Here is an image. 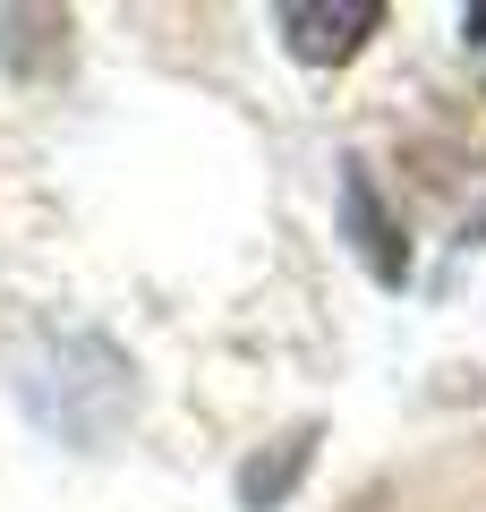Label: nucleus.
Instances as JSON below:
<instances>
[{"label": "nucleus", "instance_id": "f257e3e1", "mask_svg": "<svg viewBox=\"0 0 486 512\" xmlns=\"http://www.w3.org/2000/svg\"><path fill=\"white\" fill-rule=\"evenodd\" d=\"M342 512H486V427L410 453L401 470L367 478Z\"/></svg>", "mask_w": 486, "mask_h": 512}, {"label": "nucleus", "instance_id": "f03ea898", "mask_svg": "<svg viewBox=\"0 0 486 512\" xmlns=\"http://www.w3.org/2000/svg\"><path fill=\"white\" fill-rule=\"evenodd\" d=\"M282 35H290V60H307V69H342L367 35H384V0H290Z\"/></svg>", "mask_w": 486, "mask_h": 512}, {"label": "nucleus", "instance_id": "7ed1b4c3", "mask_svg": "<svg viewBox=\"0 0 486 512\" xmlns=\"http://www.w3.org/2000/svg\"><path fill=\"white\" fill-rule=\"evenodd\" d=\"M342 231H350V248H359V265H367L376 282H401V274H410V248H401V231H393V214H384L367 163H342Z\"/></svg>", "mask_w": 486, "mask_h": 512}, {"label": "nucleus", "instance_id": "20e7f679", "mask_svg": "<svg viewBox=\"0 0 486 512\" xmlns=\"http://www.w3.org/2000/svg\"><path fill=\"white\" fill-rule=\"evenodd\" d=\"M0 69L35 86V77L69 69V18L60 9H0Z\"/></svg>", "mask_w": 486, "mask_h": 512}, {"label": "nucleus", "instance_id": "39448f33", "mask_svg": "<svg viewBox=\"0 0 486 512\" xmlns=\"http://www.w3.org/2000/svg\"><path fill=\"white\" fill-rule=\"evenodd\" d=\"M316 444H324V427H316V419L290 427V436H273L265 453L239 470V504H248V512H282V504H290V487L307 478V461H316Z\"/></svg>", "mask_w": 486, "mask_h": 512}]
</instances>
